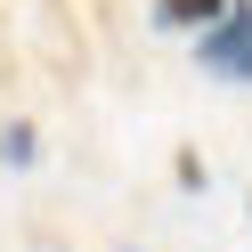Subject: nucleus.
Instances as JSON below:
<instances>
[{"label":"nucleus","instance_id":"1","mask_svg":"<svg viewBox=\"0 0 252 252\" xmlns=\"http://www.w3.org/2000/svg\"><path fill=\"white\" fill-rule=\"evenodd\" d=\"M195 65L212 82H252V0H228V17L195 33Z\"/></svg>","mask_w":252,"mask_h":252},{"label":"nucleus","instance_id":"3","mask_svg":"<svg viewBox=\"0 0 252 252\" xmlns=\"http://www.w3.org/2000/svg\"><path fill=\"white\" fill-rule=\"evenodd\" d=\"M0 163H8V171H33L41 163V130H33V122H0Z\"/></svg>","mask_w":252,"mask_h":252},{"label":"nucleus","instance_id":"4","mask_svg":"<svg viewBox=\"0 0 252 252\" xmlns=\"http://www.w3.org/2000/svg\"><path fill=\"white\" fill-rule=\"evenodd\" d=\"M171 179H179V187H195V195H203V187H212V163H203L195 147H179V155H171Z\"/></svg>","mask_w":252,"mask_h":252},{"label":"nucleus","instance_id":"2","mask_svg":"<svg viewBox=\"0 0 252 252\" xmlns=\"http://www.w3.org/2000/svg\"><path fill=\"white\" fill-rule=\"evenodd\" d=\"M228 17V0H155V25L163 33H212Z\"/></svg>","mask_w":252,"mask_h":252}]
</instances>
